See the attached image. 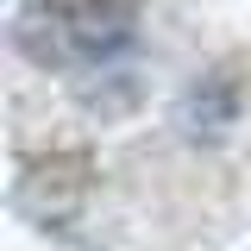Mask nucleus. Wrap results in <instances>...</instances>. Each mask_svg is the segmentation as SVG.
Masks as SVG:
<instances>
[{"mask_svg":"<svg viewBox=\"0 0 251 251\" xmlns=\"http://www.w3.org/2000/svg\"><path fill=\"white\" fill-rule=\"evenodd\" d=\"M138 31V0H31L13 19V38L38 69H88Z\"/></svg>","mask_w":251,"mask_h":251,"instance_id":"f257e3e1","label":"nucleus"}]
</instances>
